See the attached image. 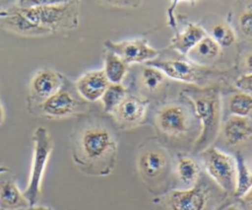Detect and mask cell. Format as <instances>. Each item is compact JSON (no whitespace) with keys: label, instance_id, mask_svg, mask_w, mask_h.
<instances>
[{"label":"cell","instance_id":"1","mask_svg":"<svg viewBox=\"0 0 252 210\" xmlns=\"http://www.w3.org/2000/svg\"><path fill=\"white\" fill-rule=\"evenodd\" d=\"M116 151L117 142L112 131L97 122L84 125L72 143L74 164L89 175L104 176L111 174L115 168Z\"/></svg>","mask_w":252,"mask_h":210},{"label":"cell","instance_id":"2","mask_svg":"<svg viewBox=\"0 0 252 210\" xmlns=\"http://www.w3.org/2000/svg\"><path fill=\"white\" fill-rule=\"evenodd\" d=\"M71 3L21 8L0 13V19L8 29L25 35H40L66 29L72 25Z\"/></svg>","mask_w":252,"mask_h":210},{"label":"cell","instance_id":"3","mask_svg":"<svg viewBox=\"0 0 252 210\" xmlns=\"http://www.w3.org/2000/svg\"><path fill=\"white\" fill-rule=\"evenodd\" d=\"M226 194L211 178L199 179L192 187L176 188L156 199L157 210H217Z\"/></svg>","mask_w":252,"mask_h":210},{"label":"cell","instance_id":"4","mask_svg":"<svg viewBox=\"0 0 252 210\" xmlns=\"http://www.w3.org/2000/svg\"><path fill=\"white\" fill-rule=\"evenodd\" d=\"M195 112L201 122V131L193 148L196 151H204L217 137L221 117L220 98L218 92L206 90L194 93L190 97Z\"/></svg>","mask_w":252,"mask_h":210},{"label":"cell","instance_id":"5","mask_svg":"<svg viewBox=\"0 0 252 210\" xmlns=\"http://www.w3.org/2000/svg\"><path fill=\"white\" fill-rule=\"evenodd\" d=\"M53 142L48 130L38 126L32 134V161L30 176L24 194L31 206L36 204L41 194L43 175L52 153Z\"/></svg>","mask_w":252,"mask_h":210},{"label":"cell","instance_id":"6","mask_svg":"<svg viewBox=\"0 0 252 210\" xmlns=\"http://www.w3.org/2000/svg\"><path fill=\"white\" fill-rule=\"evenodd\" d=\"M202 158L209 177L225 193H233L237 172L236 159L218 148L205 149Z\"/></svg>","mask_w":252,"mask_h":210},{"label":"cell","instance_id":"7","mask_svg":"<svg viewBox=\"0 0 252 210\" xmlns=\"http://www.w3.org/2000/svg\"><path fill=\"white\" fill-rule=\"evenodd\" d=\"M158 129L170 137L185 135L190 129L191 116L188 109L179 104H168L161 106L156 115Z\"/></svg>","mask_w":252,"mask_h":210},{"label":"cell","instance_id":"8","mask_svg":"<svg viewBox=\"0 0 252 210\" xmlns=\"http://www.w3.org/2000/svg\"><path fill=\"white\" fill-rule=\"evenodd\" d=\"M108 50L119 55L127 64L143 63L155 59L158 50L152 47L146 38H135L118 42L106 41Z\"/></svg>","mask_w":252,"mask_h":210},{"label":"cell","instance_id":"9","mask_svg":"<svg viewBox=\"0 0 252 210\" xmlns=\"http://www.w3.org/2000/svg\"><path fill=\"white\" fill-rule=\"evenodd\" d=\"M169 158L160 148H149L140 153L137 160V169L141 177L147 182L161 177L168 169Z\"/></svg>","mask_w":252,"mask_h":210},{"label":"cell","instance_id":"10","mask_svg":"<svg viewBox=\"0 0 252 210\" xmlns=\"http://www.w3.org/2000/svg\"><path fill=\"white\" fill-rule=\"evenodd\" d=\"M39 108L48 117L63 118L76 113L80 108V102L70 92L61 89L41 102Z\"/></svg>","mask_w":252,"mask_h":210},{"label":"cell","instance_id":"11","mask_svg":"<svg viewBox=\"0 0 252 210\" xmlns=\"http://www.w3.org/2000/svg\"><path fill=\"white\" fill-rule=\"evenodd\" d=\"M149 102L143 98L127 95L122 103L111 113L123 126H136L146 117Z\"/></svg>","mask_w":252,"mask_h":210},{"label":"cell","instance_id":"12","mask_svg":"<svg viewBox=\"0 0 252 210\" xmlns=\"http://www.w3.org/2000/svg\"><path fill=\"white\" fill-rule=\"evenodd\" d=\"M63 79L56 71L49 68L37 70L30 82V92L39 104L62 89Z\"/></svg>","mask_w":252,"mask_h":210},{"label":"cell","instance_id":"13","mask_svg":"<svg viewBox=\"0 0 252 210\" xmlns=\"http://www.w3.org/2000/svg\"><path fill=\"white\" fill-rule=\"evenodd\" d=\"M108 85L109 81L102 69L87 71L81 75L75 83L78 94L88 102H96L100 100Z\"/></svg>","mask_w":252,"mask_h":210},{"label":"cell","instance_id":"14","mask_svg":"<svg viewBox=\"0 0 252 210\" xmlns=\"http://www.w3.org/2000/svg\"><path fill=\"white\" fill-rule=\"evenodd\" d=\"M146 64L158 68L165 74L166 77L177 81L185 83H195L198 80L197 68L187 61L177 59H153L146 62Z\"/></svg>","mask_w":252,"mask_h":210},{"label":"cell","instance_id":"15","mask_svg":"<svg viewBox=\"0 0 252 210\" xmlns=\"http://www.w3.org/2000/svg\"><path fill=\"white\" fill-rule=\"evenodd\" d=\"M24 191L17 182L8 175H0V209L1 210H26L30 207Z\"/></svg>","mask_w":252,"mask_h":210},{"label":"cell","instance_id":"16","mask_svg":"<svg viewBox=\"0 0 252 210\" xmlns=\"http://www.w3.org/2000/svg\"><path fill=\"white\" fill-rule=\"evenodd\" d=\"M252 137V120L248 116L231 115L224 123L223 138L227 145L238 146Z\"/></svg>","mask_w":252,"mask_h":210},{"label":"cell","instance_id":"17","mask_svg":"<svg viewBox=\"0 0 252 210\" xmlns=\"http://www.w3.org/2000/svg\"><path fill=\"white\" fill-rule=\"evenodd\" d=\"M206 36L205 30L195 24H189L185 30L172 38V45L182 54L189 53Z\"/></svg>","mask_w":252,"mask_h":210},{"label":"cell","instance_id":"18","mask_svg":"<svg viewBox=\"0 0 252 210\" xmlns=\"http://www.w3.org/2000/svg\"><path fill=\"white\" fill-rule=\"evenodd\" d=\"M176 175L182 188L194 186L201 178V169L199 164L191 157H180L176 163Z\"/></svg>","mask_w":252,"mask_h":210},{"label":"cell","instance_id":"19","mask_svg":"<svg viewBox=\"0 0 252 210\" xmlns=\"http://www.w3.org/2000/svg\"><path fill=\"white\" fill-rule=\"evenodd\" d=\"M128 65L119 55L109 50L105 55L102 70L109 83L120 84L128 72Z\"/></svg>","mask_w":252,"mask_h":210},{"label":"cell","instance_id":"20","mask_svg":"<svg viewBox=\"0 0 252 210\" xmlns=\"http://www.w3.org/2000/svg\"><path fill=\"white\" fill-rule=\"evenodd\" d=\"M195 61H209L217 58L220 53V45L211 36L203 37L189 52Z\"/></svg>","mask_w":252,"mask_h":210},{"label":"cell","instance_id":"21","mask_svg":"<svg viewBox=\"0 0 252 210\" xmlns=\"http://www.w3.org/2000/svg\"><path fill=\"white\" fill-rule=\"evenodd\" d=\"M236 161L237 172L233 195L235 198L240 199L252 188V171L242 158H238Z\"/></svg>","mask_w":252,"mask_h":210},{"label":"cell","instance_id":"22","mask_svg":"<svg viewBox=\"0 0 252 210\" xmlns=\"http://www.w3.org/2000/svg\"><path fill=\"white\" fill-rule=\"evenodd\" d=\"M127 96L126 88L120 84L109 83L103 95L100 98L103 110L108 113H112L114 109L122 103Z\"/></svg>","mask_w":252,"mask_h":210},{"label":"cell","instance_id":"23","mask_svg":"<svg viewBox=\"0 0 252 210\" xmlns=\"http://www.w3.org/2000/svg\"><path fill=\"white\" fill-rule=\"evenodd\" d=\"M165 74L158 68L146 64L140 75L142 86L149 92L158 91L165 81Z\"/></svg>","mask_w":252,"mask_h":210},{"label":"cell","instance_id":"24","mask_svg":"<svg viewBox=\"0 0 252 210\" xmlns=\"http://www.w3.org/2000/svg\"><path fill=\"white\" fill-rule=\"evenodd\" d=\"M227 107L231 115L248 116L252 113V95L241 91L233 94L228 100Z\"/></svg>","mask_w":252,"mask_h":210},{"label":"cell","instance_id":"25","mask_svg":"<svg viewBox=\"0 0 252 210\" xmlns=\"http://www.w3.org/2000/svg\"><path fill=\"white\" fill-rule=\"evenodd\" d=\"M212 37L223 47L230 46L234 43L236 39V35L234 32L225 24L218 23L215 24L212 28Z\"/></svg>","mask_w":252,"mask_h":210},{"label":"cell","instance_id":"26","mask_svg":"<svg viewBox=\"0 0 252 210\" xmlns=\"http://www.w3.org/2000/svg\"><path fill=\"white\" fill-rule=\"evenodd\" d=\"M73 0H18V7L31 8L42 6H54L71 3Z\"/></svg>","mask_w":252,"mask_h":210},{"label":"cell","instance_id":"27","mask_svg":"<svg viewBox=\"0 0 252 210\" xmlns=\"http://www.w3.org/2000/svg\"><path fill=\"white\" fill-rule=\"evenodd\" d=\"M239 28L246 36L252 38V10L241 14L239 18Z\"/></svg>","mask_w":252,"mask_h":210},{"label":"cell","instance_id":"28","mask_svg":"<svg viewBox=\"0 0 252 210\" xmlns=\"http://www.w3.org/2000/svg\"><path fill=\"white\" fill-rule=\"evenodd\" d=\"M236 88L244 93L252 95V73L241 75L235 80Z\"/></svg>","mask_w":252,"mask_h":210},{"label":"cell","instance_id":"29","mask_svg":"<svg viewBox=\"0 0 252 210\" xmlns=\"http://www.w3.org/2000/svg\"><path fill=\"white\" fill-rule=\"evenodd\" d=\"M240 206L242 210H252V188L240 199Z\"/></svg>","mask_w":252,"mask_h":210},{"label":"cell","instance_id":"30","mask_svg":"<svg viewBox=\"0 0 252 210\" xmlns=\"http://www.w3.org/2000/svg\"><path fill=\"white\" fill-rule=\"evenodd\" d=\"M105 3L115 6H132L137 3L138 0H101Z\"/></svg>","mask_w":252,"mask_h":210},{"label":"cell","instance_id":"31","mask_svg":"<svg viewBox=\"0 0 252 210\" xmlns=\"http://www.w3.org/2000/svg\"><path fill=\"white\" fill-rule=\"evenodd\" d=\"M243 65L247 73H252V52L248 53L243 61Z\"/></svg>","mask_w":252,"mask_h":210},{"label":"cell","instance_id":"32","mask_svg":"<svg viewBox=\"0 0 252 210\" xmlns=\"http://www.w3.org/2000/svg\"><path fill=\"white\" fill-rule=\"evenodd\" d=\"M219 210H242V208L236 203H223Z\"/></svg>","mask_w":252,"mask_h":210},{"label":"cell","instance_id":"33","mask_svg":"<svg viewBox=\"0 0 252 210\" xmlns=\"http://www.w3.org/2000/svg\"><path fill=\"white\" fill-rule=\"evenodd\" d=\"M26 210H53L51 207L49 206H45V205H37V204H34L32 206H30L28 209Z\"/></svg>","mask_w":252,"mask_h":210},{"label":"cell","instance_id":"34","mask_svg":"<svg viewBox=\"0 0 252 210\" xmlns=\"http://www.w3.org/2000/svg\"><path fill=\"white\" fill-rule=\"evenodd\" d=\"M4 119H5V111H4L3 105L0 102V124H2L4 122Z\"/></svg>","mask_w":252,"mask_h":210},{"label":"cell","instance_id":"35","mask_svg":"<svg viewBox=\"0 0 252 210\" xmlns=\"http://www.w3.org/2000/svg\"><path fill=\"white\" fill-rule=\"evenodd\" d=\"M251 165H252V156H251Z\"/></svg>","mask_w":252,"mask_h":210},{"label":"cell","instance_id":"36","mask_svg":"<svg viewBox=\"0 0 252 210\" xmlns=\"http://www.w3.org/2000/svg\"><path fill=\"white\" fill-rule=\"evenodd\" d=\"M220 206H221V205H220ZM220 207H219V208H218V209H217V210H219V209H220Z\"/></svg>","mask_w":252,"mask_h":210}]
</instances>
